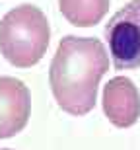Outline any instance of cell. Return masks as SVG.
Here are the masks:
<instances>
[{
	"label": "cell",
	"mask_w": 140,
	"mask_h": 150,
	"mask_svg": "<svg viewBox=\"0 0 140 150\" xmlns=\"http://www.w3.org/2000/svg\"><path fill=\"white\" fill-rule=\"evenodd\" d=\"M107 70L109 53L99 39L64 35L49 67V86L58 107L72 117L90 113Z\"/></svg>",
	"instance_id": "obj_1"
},
{
	"label": "cell",
	"mask_w": 140,
	"mask_h": 150,
	"mask_svg": "<svg viewBox=\"0 0 140 150\" xmlns=\"http://www.w3.org/2000/svg\"><path fill=\"white\" fill-rule=\"evenodd\" d=\"M51 25L41 8L20 4L0 20V55L16 68H31L45 57Z\"/></svg>",
	"instance_id": "obj_2"
},
{
	"label": "cell",
	"mask_w": 140,
	"mask_h": 150,
	"mask_svg": "<svg viewBox=\"0 0 140 150\" xmlns=\"http://www.w3.org/2000/svg\"><path fill=\"white\" fill-rule=\"evenodd\" d=\"M105 39L117 70L140 68V0H130L109 20Z\"/></svg>",
	"instance_id": "obj_3"
},
{
	"label": "cell",
	"mask_w": 140,
	"mask_h": 150,
	"mask_svg": "<svg viewBox=\"0 0 140 150\" xmlns=\"http://www.w3.org/2000/svg\"><path fill=\"white\" fill-rule=\"evenodd\" d=\"M31 117L29 88L14 76H0V140L22 133Z\"/></svg>",
	"instance_id": "obj_4"
},
{
	"label": "cell",
	"mask_w": 140,
	"mask_h": 150,
	"mask_svg": "<svg viewBox=\"0 0 140 150\" xmlns=\"http://www.w3.org/2000/svg\"><path fill=\"white\" fill-rule=\"evenodd\" d=\"M101 105L111 125L129 129L140 117V92L130 78L113 76L103 86Z\"/></svg>",
	"instance_id": "obj_5"
},
{
	"label": "cell",
	"mask_w": 140,
	"mask_h": 150,
	"mask_svg": "<svg viewBox=\"0 0 140 150\" xmlns=\"http://www.w3.org/2000/svg\"><path fill=\"white\" fill-rule=\"evenodd\" d=\"M111 0H58L61 14L74 28H94L107 16Z\"/></svg>",
	"instance_id": "obj_6"
},
{
	"label": "cell",
	"mask_w": 140,
	"mask_h": 150,
	"mask_svg": "<svg viewBox=\"0 0 140 150\" xmlns=\"http://www.w3.org/2000/svg\"><path fill=\"white\" fill-rule=\"evenodd\" d=\"M0 150H10V148H0Z\"/></svg>",
	"instance_id": "obj_7"
}]
</instances>
